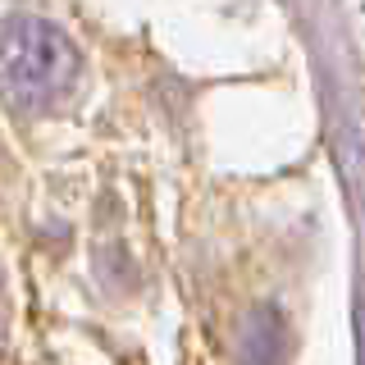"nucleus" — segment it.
<instances>
[{
  "label": "nucleus",
  "mask_w": 365,
  "mask_h": 365,
  "mask_svg": "<svg viewBox=\"0 0 365 365\" xmlns=\"http://www.w3.org/2000/svg\"><path fill=\"white\" fill-rule=\"evenodd\" d=\"M83 60L78 46L41 14L0 19V101L23 114H37L73 91Z\"/></svg>",
  "instance_id": "f257e3e1"
}]
</instances>
